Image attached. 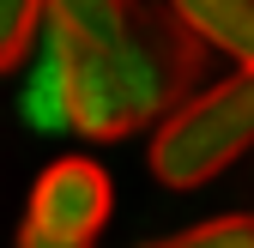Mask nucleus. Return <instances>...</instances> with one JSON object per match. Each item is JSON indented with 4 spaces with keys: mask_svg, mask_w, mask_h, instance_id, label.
I'll use <instances>...</instances> for the list:
<instances>
[{
    "mask_svg": "<svg viewBox=\"0 0 254 248\" xmlns=\"http://www.w3.org/2000/svg\"><path fill=\"white\" fill-rule=\"evenodd\" d=\"M49 67L37 109L61 115L85 139H127L157 127L182 97H194L200 43L145 0H49L43 18Z\"/></svg>",
    "mask_w": 254,
    "mask_h": 248,
    "instance_id": "obj_1",
    "label": "nucleus"
},
{
    "mask_svg": "<svg viewBox=\"0 0 254 248\" xmlns=\"http://www.w3.org/2000/svg\"><path fill=\"white\" fill-rule=\"evenodd\" d=\"M242 151H254V73H230L182 97L151 127V176L164 188H206Z\"/></svg>",
    "mask_w": 254,
    "mask_h": 248,
    "instance_id": "obj_2",
    "label": "nucleus"
},
{
    "mask_svg": "<svg viewBox=\"0 0 254 248\" xmlns=\"http://www.w3.org/2000/svg\"><path fill=\"white\" fill-rule=\"evenodd\" d=\"M109 206H115V188L97 158H55L30 188L18 248H97Z\"/></svg>",
    "mask_w": 254,
    "mask_h": 248,
    "instance_id": "obj_3",
    "label": "nucleus"
},
{
    "mask_svg": "<svg viewBox=\"0 0 254 248\" xmlns=\"http://www.w3.org/2000/svg\"><path fill=\"white\" fill-rule=\"evenodd\" d=\"M164 12L206 49L236 61V73H254V0H164Z\"/></svg>",
    "mask_w": 254,
    "mask_h": 248,
    "instance_id": "obj_4",
    "label": "nucleus"
},
{
    "mask_svg": "<svg viewBox=\"0 0 254 248\" xmlns=\"http://www.w3.org/2000/svg\"><path fill=\"white\" fill-rule=\"evenodd\" d=\"M43 18H49V0H0V73H12L37 49Z\"/></svg>",
    "mask_w": 254,
    "mask_h": 248,
    "instance_id": "obj_5",
    "label": "nucleus"
},
{
    "mask_svg": "<svg viewBox=\"0 0 254 248\" xmlns=\"http://www.w3.org/2000/svg\"><path fill=\"white\" fill-rule=\"evenodd\" d=\"M145 248H254V212H224V218H206L194 230H176Z\"/></svg>",
    "mask_w": 254,
    "mask_h": 248,
    "instance_id": "obj_6",
    "label": "nucleus"
}]
</instances>
